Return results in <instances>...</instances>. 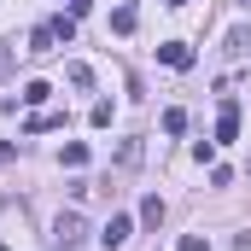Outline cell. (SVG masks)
<instances>
[{"mask_svg":"<svg viewBox=\"0 0 251 251\" xmlns=\"http://www.w3.org/2000/svg\"><path fill=\"white\" fill-rule=\"evenodd\" d=\"M24 128H29V134H41V128H64V117H29Z\"/></svg>","mask_w":251,"mask_h":251,"instance_id":"obj_15","label":"cell"},{"mask_svg":"<svg viewBox=\"0 0 251 251\" xmlns=\"http://www.w3.org/2000/svg\"><path fill=\"white\" fill-rule=\"evenodd\" d=\"M53 234H59V246H64V251L82 246V216H76V210H64L59 222H53Z\"/></svg>","mask_w":251,"mask_h":251,"instance_id":"obj_2","label":"cell"},{"mask_svg":"<svg viewBox=\"0 0 251 251\" xmlns=\"http://www.w3.org/2000/svg\"><path fill=\"white\" fill-rule=\"evenodd\" d=\"M228 140H240V100L234 94H222V117H216V146H228Z\"/></svg>","mask_w":251,"mask_h":251,"instance_id":"obj_1","label":"cell"},{"mask_svg":"<svg viewBox=\"0 0 251 251\" xmlns=\"http://www.w3.org/2000/svg\"><path fill=\"white\" fill-rule=\"evenodd\" d=\"M228 53L246 59V53H251V29H234V35H228Z\"/></svg>","mask_w":251,"mask_h":251,"instance_id":"obj_10","label":"cell"},{"mask_svg":"<svg viewBox=\"0 0 251 251\" xmlns=\"http://www.w3.org/2000/svg\"><path fill=\"white\" fill-rule=\"evenodd\" d=\"M53 41H59V35H53V24H35V29H29V47H24V53H35V59H41V53H53Z\"/></svg>","mask_w":251,"mask_h":251,"instance_id":"obj_5","label":"cell"},{"mask_svg":"<svg viewBox=\"0 0 251 251\" xmlns=\"http://www.w3.org/2000/svg\"><path fill=\"white\" fill-rule=\"evenodd\" d=\"M176 251H210V240H204V234H181V246Z\"/></svg>","mask_w":251,"mask_h":251,"instance_id":"obj_16","label":"cell"},{"mask_svg":"<svg viewBox=\"0 0 251 251\" xmlns=\"http://www.w3.org/2000/svg\"><path fill=\"white\" fill-rule=\"evenodd\" d=\"M82 164H88V146L70 140V146H64V170H82Z\"/></svg>","mask_w":251,"mask_h":251,"instance_id":"obj_8","label":"cell"},{"mask_svg":"<svg viewBox=\"0 0 251 251\" xmlns=\"http://www.w3.org/2000/svg\"><path fill=\"white\" fill-rule=\"evenodd\" d=\"M88 6H94V0H70V18H82V12H88Z\"/></svg>","mask_w":251,"mask_h":251,"instance_id":"obj_18","label":"cell"},{"mask_svg":"<svg viewBox=\"0 0 251 251\" xmlns=\"http://www.w3.org/2000/svg\"><path fill=\"white\" fill-rule=\"evenodd\" d=\"M181 128H187V111H181V105H170V111H164V134H181Z\"/></svg>","mask_w":251,"mask_h":251,"instance_id":"obj_9","label":"cell"},{"mask_svg":"<svg viewBox=\"0 0 251 251\" xmlns=\"http://www.w3.org/2000/svg\"><path fill=\"white\" fill-rule=\"evenodd\" d=\"M64 76H70V88H94V70H88V64H70Z\"/></svg>","mask_w":251,"mask_h":251,"instance_id":"obj_12","label":"cell"},{"mask_svg":"<svg viewBox=\"0 0 251 251\" xmlns=\"http://www.w3.org/2000/svg\"><path fill=\"white\" fill-rule=\"evenodd\" d=\"M140 222H146V228H158V222H164V199H158V193H146V199H140Z\"/></svg>","mask_w":251,"mask_h":251,"instance_id":"obj_6","label":"cell"},{"mask_svg":"<svg viewBox=\"0 0 251 251\" xmlns=\"http://www.w3.org/2000/svg\"><path fill=\"white\" fill-rule=\"evenodd\" d=\"M170 6H187V0H170Z\"/></svg>","mask_w":251,"mask_h":251,"instance_id":"obj_19","label":"cell"},{"mask_svg":"<svg viewBox=\"0 0 251 251\" xmlns=\"http://www.w3.org/2000/svg\"><path fill=\"white\" fill-rule=\"evenodd\" d=\"M158 59L170 64V70H193V47H187V41H164V47H158Z\"/></svg>","mask_w":251,"mask_h":251,"instance_id":"obj_3","label":"cell"},{"mask_svg":"<svg viewBox=\"0 0 251 251\" xmlns=\"http://www.w3.org/2000/svg\"><path fill=\"white\" fill-rule=\"evenodd\" d=\"M88 123H94V128H111V100H100V105L88 111Z\"/></svg>","mask_w":251,"mask_h":251,"instance_id":"obj_13","label":"cell"},{"mask_svg":"<svg viewBox=\"0 0 251 251\" xmlns=\"http://www.w3.org/2000/svg\"><path fill=\"white\" fill-rule=\"evenodd\" d=\"M128 234H134V222H128V216H111V222L100 228V240H105L111 251H117V246H128Z\"/></svg>","mask_w":251,"mask_h":251,"instance_id":"obj_4","label":"cell"},{"mask_svg":"<svg viewBox=\"0 0 251 251\" xmlns=\"http://www.w3.org/2000/svg\"><path fill=\"white\" fill-rule=\"evenodd\" d=\"M111 29H117V35L134 29V6H117V12H111Z\"/></svg>","mask_w":251,"mask_h":251,"instance_id":"obj_11","label":"cell"},{"mask_svg":"<svg viewBox=\"0 0 251 251\" xmlns=\"http://www.w3.org/2000/svg\"><path fill=\"white\" fill-rule=\"evenodd\" d=\"M12 59H18V53H12V41H0V82L12 76Z\"/></svg>","mask_w":251,"mask_h":251,"instance_id":"obj_17","label":"cell"},{"mask_svg":"<svg viewBox=\"0 0 251 251\" xmlns=\"http://www.w3.org/2000/svg\"><path fill=\"white\" fill-rule=\"evenodd\" d=\"M47 100H53L47 82H24V105H47Z\"/></svg>","mask_w":251,"mask_h":251,"instance_id":"obj_7","label":"cell"},{"mask_svg":"<svg viewBox=\"0 0 251 251\" xmlns=\"http://www.w3.org/2000/svg\"><path fill=\"white\" fill-rule=\"evenodd\" d=\"M0 251H6V246H0Z\"/></svg>","mask_w":251,"mask_h":251,"instance_id":"obj_20","label":"cell"},{"mask_svg":"<svg viewBox=\"0 0 251 251\" xmlns=\"http://www.w3.org/2000/svg\"><path fill=\"white\" fill-rule=\"evenodd\" d=\"M53 35L59 41H76V18H53Z\"/></svg>","mask_w":251,"mask_h":251,"instance_id":"obj_14","label":"cell"}]
</instances>
